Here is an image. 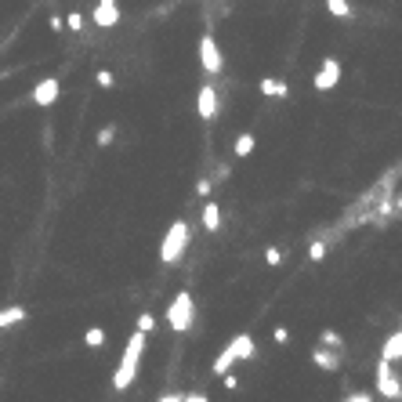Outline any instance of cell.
I'll use <instances>...</instances> for the list:
<instances>
[{"label":"cell","mask_w":402,"mask_h":402,"mask_svg":"<svg viewBox=\"0 0 402 402\" xmlns=\"http://www.w3.org/2000/svg\"><path fill=\"white\" fill-rule=\"evenodd\" d=\"M257 149V138L250 134V131H243V134H236V142H232V156L236 160H247L250 153Z\"/></svg>","instance_id":"13"},{"label":"cell","mask_w":402,"mask_h":402,"mask_svg":"<svg viewBox=\"0 0 402 402\" xmlns=\"http://www.w3.org/2000/svg\"><path fill=\"white\" fill-rule=\"evenodd\" d=\"M257 91L265 98H290V87H286L283 77H261L257 80Z\"/></svg>","instance_id":"11"},{"label":"cell","mask_w":402,"mask_h":402,"mask_svg":"<svg viewBox=\"0 0 402 402\" xmlns=\"http://www.w3.org/2000/svg\"><path fill=\"white\" fill-rule=\"evenodd\" d=\"M33 105H40V109H47V105H55L58 98H62V80L58 77H44L40 84L33 87Z\"/></svg>","instance_id":"7"},{"label":"cell","mask_w":402,"mask_h":402,"mask_svg":"<svg viewBox=\"0 0 402 402\" xmlns=\"http://www.w3.org/2000/svg\"><path fill=\"white\" fill-rule=\"evenodd\" d=\"M199 66H203L207 77H221V69H225V58H221V47L218 40L210 33L199 36Z\"/></svg>","instance_id":"4"},{"label":"cell","mask_w":402,"mask_h":402,"mask_svg":"<svg viewBox=\"0 0 402 402\" xmlns=\"http://www.w3.org/2000/svg\"><path fill=\"white\" fill-rule=\"evenodd\" d=\"M66 26H69L73 33H80V29L87 26V18L80 15V11H69V15H66Z\"/></svg>","instance_id":"24"},{"label":"cell","mask_w":402,"mask_h":402,"mask_svg":"<svg viewBox=\"0 0 402 402\" xmlns=\"http://www.w3.org/2000/svg\"><path fill=\"white\" fill-rule=\"evenodd\" d=\"M326 11H330L334 18H341V22H348L351 15H355V11H351V4H348V0H326Z\"/></svg>","instance_id":"18"},{"label":"cell","mask_w":402,"mask_h":402,"mask_svg":"<svg viewBox=\"0 0 402 402\" xmlns=\"http://www.w3.org/2000/svg\"><path fill=\"white\" fill-rule=\"evenodd\" d=\"M319 344H326V348H337V351H341V348H344V337L337 334V330H323V334H319Z\"/></svg>","instance_id":"20"},{"label":"cell","mask_w":402,"mask_h":402,"mask_svg":"<svg viewBox=\"0 0 402 402\" xmlns=\"http://www.w3.org/2000/svg\"><path fill=\"white\" fill-rule=\"evenodd\" d=\"M192 319H196V305H192V294L181 290L178 297L167 305V326L174 334H188L192 330Z\"/></svg>","instance_id":"3"},{"label":"cell","mask_w":402,"mask_h":402,"mask_svg":"<svg viewBox=\"0 0 402 402\" xmlns=\"http://www.w3.org/2000/svg\"><path fill=\"white\" fill-rule=\"evenodd\" d=\"M210 192H214V181H210V178H199V181H196V196L210 199Z\"/></svg>","instance_id":"26"},{"label":"cell","mask_w":402,"mask_h":402,"mask_svg":"<svg viewBox=\"0 0 402 402\" xmlns=\"http://www.w3.org/2000/svg\"><path fill=\"white\" fill-rule=\"evenodd\" d=\"M134 326H138V330H142V334L149 337V334L156 330V316H153V312H142V316L134 319Z\"/></svg>","instance_id":"21"},{"label":"cell","mask_w":402,"mask_h":402,"mask_svg":"<svg viewBox=\"0 0 402 402\" xmlns=\"http://www.w3.org/2000/svg\"><path fill=\"white\" fill-rule=\"evenodd\" d=\"M91 22L98 29H112L120 22V4L116 0H98V4L91 8Z\"/></svg>","instance_id":"8"},{"label":"cell","mask_w":402,"mask_h":402,"mask_svg":"<svg viewBox=\"0 0 402 402\" xmlns=\"http://www.w3.org/2000/svg\"><path fill=\"white\" fill-rule=\"evenodd\" d=\"M265 265H268V268H279V265H283V250H279V247H268V250H265Z\"/></svg>","instance_id":"23"},{"label":"cell","mask_w":402,"mask_h":402,"mask_svg":"<svg viewBox=\"0 0 402 402\" xmlns=\"http://www.w3.org/2000/svg\"><path fill=\"white\" fill-rule=\"evenodd\" d=\"M199 218H203V229L207 232H218L221 229V207L214 203V199H207V207H203V214H199Z\"/></svg>","instance_id":"15"},{"label":"cell","mask_w":402,"mask_h":402,"mask_svg":"<svg viewBox=\"0 0 402 402\" xmlns=\"http://www.w3.org/2000/svg\"><path fill=\"white\" fill-rule=\"evenodd\" d=\"M160 402H185V392H167V395H160Z\"/></svg>","instance_id":"31"},{"label":"cell","mask_w":402,"mask_h":402,"mask_svg":"<svg viewBox=\"0 0 402 402\" xmlns=\"http://www.w3.org/2000/svg\"><path fill=\"white\" fill-rule=\"evenodd\" d=\"M312 366H319V370H341V351L337 348H326V344H319L316 351H312Z\"/></svg>","instance_id":"10"},{"label":"cell","mask_w":402,"mask_h":402,"mask_svg":"<svg viewBox=\"0 0 402 402\" xmlns=\"http://www.w3.org/2000/svg\"><path fill=\"white\" fill-rule=\"evenodd\" d=\"M116 131H120L116 123H105V127L98 131V145H102V149H109L112 142H116Z\"/></svg>","instance_id":"22"},{"label":"cell","mask_w":402,"mask_h":402,"mask_svg":"<svg viewBox=\"0 0 402 402\" xmlns=\"http://www.w3.org/2000/svg\"><path fill=\"white\" fill-rule=\"evenodd\" d=\"M323 257H326V243L319 240V243L308 247V261H323Z\"/></svg>","instance_id":"27"},{"label":"cell","mask_w":402,"mask_h":402,"mask_svg":"<svg viewBox=\"0 0 402 402\" xmlns=\"http://www.w3.org/2000/svg\"><path fill=\"white\" fill-rule=\"evenodd\" d=\"M344 399H348V402H370L373 395H370V392H348Z\"/></svg>","instance_id":"30"},{"label":"cell","mask_w":402,"mask_h":402,"mask_svg":"<svg viewBox=\"0 0 402 402\" xmlns=\"http://www.w3.org/2000/svg\"><path fill=\"white\" fill-rule=\"evenodd\" d=\"M373 395L392 399V402H399V399H402V381L392 373V362H388V359L377 362V392H373Z\"/></svg>","instance_id":"5"},{"label":"cell","mask_w":402,"mask_h":402,"mask_svg":"<svg viewBox=\"0 0 402 402\" xmlns=\"http://www.w3.org/2000/svg\"><path fill=\"white\" fill-rule=\"evenodd\" d=\"M185 250H188V221L178 218L167 229V236H163V243H160V265H178V261L185 257Z\"/></svg>","instance_id":"2"},{"label":"cell","mask_w":402,"mask_h":402,"mask_svg":"<svg viewBox=\"0 0 402 402\" xmlns=\"http://www.w3.org/2000/svg\"><path fill=\"white\" fill-rule=\"evenodd\" d=\"M95 80H98V87H105V91H109V87L116 84V73H112V69H98Z\"/></svg>","instance_id":"25"},{"label":"cell","mask_w":402,"mask_h":402,"mask_svg":"<svg viewBox=\"0 0 402 402\" xmlns=\"http://www.w3.org/2000/svg\"><path fill=\"white\" fill-rule=\"evenodd\" d=\"M142 351H145V334H142V330H134V334H131V341H127V348H123V359H120L116 373H112V388H116V392H127V388L134 384V377H138V362H142Z\"/></svg>","instance_id":"1"},{"label":"cell","mask_w":402,"mask_h":402,"mask_svg":"<svg viewBox=\"0 0 402 402\" xmlns=\"http://www.w3.org/2000/svg\"><path fill=\"white\" fill-rule=\"evenodd\" d=\"M29 312L22 308V305H8V308H0V330H8V326H15V323H26Z\"/></svg>","instance_id":"14"},{"label":"cell","mask_w":402,"mask_h":402,"mask_svg":"<svg viewBox=\"0 0 402 402\" xmlns=\"http://www.w3.org/2000/svg\"><path fill=\"white\" fill-rule=\"evenodd\" d=\"M236 362H240V359H236V348H232V344H225V348H221V355L214 359V366H210V370H214V373L221 377V373H229V370L236 366Z\"/></svg>","instance_id":"16"},{"label":"cell","mask_w":402,"mask_h":402,"mask_svg":"<svg viewBox=\"0 0 402 402\" xmlns=\"http://www.w3.org/2000/svg\"><path fill=\"white\" fill-rule=\"evenodd\" d=\"M229 344L236 348V359H240V362H247V359H254V355H257V348H254V337H250V334H236Z\"/></svg>","instance_id":"12"},{"label":"cell","mask_w":402,"mask_h":402,"mask_svg":"<svg viewBox=\"0 0 402 402\" xmlns=\"http://www.w3.org/2000/svg\"><path fill=\"white\" fill-rule=\"evenodd\" d=\"M272 337H275V344H286V341H290V330H286V326H275Z\"/></svg>","instance_id":"29"},{"label":"cell","mask_w":402,"mask_h":402,"mask_svg":"<svg viewBox=\"0 0 402 402\" xmlns=\"http://www.w3.org/2000/svg\"><path fill=\"white\" fill-rule=\"evenodd\" d=\"M196 112H199V120L203 123H210L218 116V91L210 84H203L199 87V95H196Z\"/></svg>","instance_id":"9"},{"label":"cell","mask_w":402,"mask_h":402,"mask_svg":"<svg viewBox=\"0 0 402 402\" xmlns=\"http://www.w3.org/2000/svg\"><path fill=\"white\" fill-rule=\"evenodd\" d=\"M84 344H87V348H102V344H105V330H102V326H91V330H84Z\"/></svg>","instance_id":"19"},{"label":"cell","mask_w":402,"mask_h":402,"mask_svg":"<svg viewBox=\"0 0 402 402\" xmlns=\"http://www.w3.org/2000/svg\"><path fill=\"white\" fill-rule=\"evenodd\" d=\"M381 359H388V362H399L402 359V330H395L392 337L384 341V351H381Z\"/></svg>","instance_id":"17"},{"label":"cell","mask_w":402,"mask_h":402,"mask_svg":"<svg viewBox=\"0 0 402 402\" xmlns=\"http://www.w3.org/2000/svg\"><path fill=\"white\" fill-rule=\"evenodd\" d=\"M221 381H225V392H240V377H236L232 370L221 373Z\"/></svg>","instance_id":"28"},{"label":"cell","mask_w":402,"mask_h":402,"mask_svg":"<svg viewBox=\"0 0 402 402\" xmlns=\"http://www.w3.org/2000/svg\"><path fill=\"white\" fill-rule=\"evenodd\" d=\"M185 402H207V392H185Z\"/></svg>","instance_id":"32"},{"label":"cell","mask_w":402,"mask_h":402,"mask_svg":"<svg viewBox=\"0 0 402 402\" xmlns=\"http://www.w3.org/2000/svg\"><path fill=\"white\" fill-rule=\"evenodd\" d=\"M47 26H51L55 33H62V26H66V22H62V15H51V18H47Z\"/></svg>","instance_id":"33"},{"label":"cell","mask_w":402,"mask_h":402,"mask_svg":"<svg viewBox=\"0 0 402 402\" xmlns=\"http://www.w3.org/2000/svg\"><path fill=\"white\" fill-rule=\"evenodd\" d=\"M395 210H399V214H402V192L395 196Z\"/></svg>","instance_id":"34"},{"label":"cell","mask_w":402,"mask_h":402,"mask_svg":"<svg viewBox=\"0 0 402 402\" xmlns=\"http://www.w3.org/2000/svg\"><path fill=\"white\" fill-rule=\"evenodd\" d=\"M337 84H341V62L323 58V66L316 69V77H312V87H316V91H334Z\"/></svg>","instance_id":"6"}]
</instances>
